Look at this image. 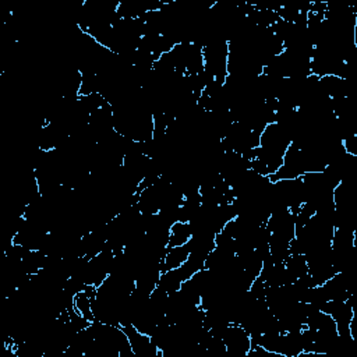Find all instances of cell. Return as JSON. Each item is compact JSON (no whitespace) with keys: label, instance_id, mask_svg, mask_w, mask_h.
Instances as JSON below:
<instances>
[{"label":"cell","instance_id":"1","mask_svg":"<svg viewBox=\"0 0 357 357\" xmlns=\"http://www.w3.org/2000/svg\"><path fill=\"white\" fill-rule=\"evenodd\" d=\"M222 340L226 346V353L233 357L247 356L251 349V336L239 324H229L222 335Z\"/></svg>","mask_w":357,"mask_h":357},{"label":"cell","instance_id":"2","mask_svg":"<svg viewBox=\"0 0 357 357\" xmlns=\"http://www.w3.org/2000/svg\"><path fill=\"white\" fill-rule=\"evenodd\" d=\"M92 296H90L84 289L77 292L73 296V307L74 310L81 314L84 318H87L90 322L95 321L94 313H92Z\"/></svg>","mask_w":357,"mask_h":357}]
</instances>
